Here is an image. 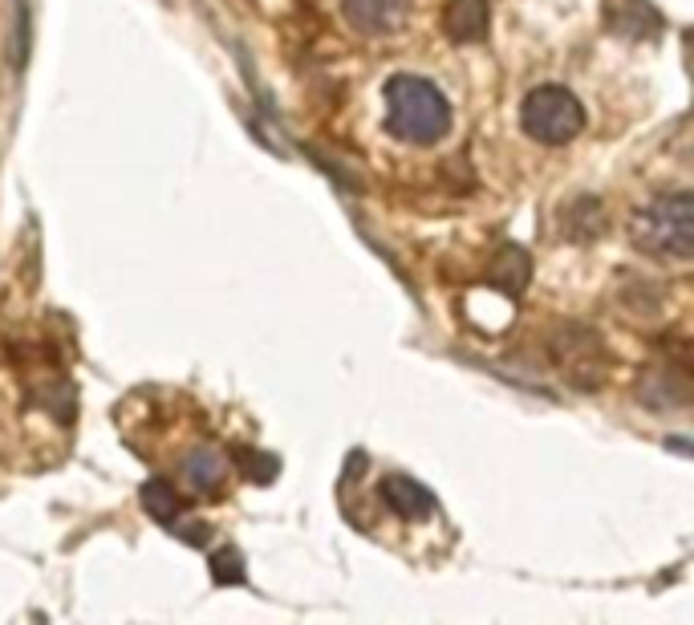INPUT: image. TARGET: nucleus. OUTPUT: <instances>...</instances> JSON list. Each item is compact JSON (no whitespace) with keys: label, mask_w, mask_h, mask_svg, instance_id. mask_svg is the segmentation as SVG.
I'll use <instances>...</instances> for the list:
<instances>
[{"label":"nucleus","mask_w":694,"mask_h":625,"mask_svg":"<svg viewBox=\"0 0 694 625\" xmlns=\"http://www.w3.org/2000/svg\"><path fill=\"white\" fill-rule=\"evenodd\" d=\"M183 475H187V484L199 491V496H216L228 479V459H223L220 447L211 443H199L192 455L183 459Z\"/></svg>","instance_id":"6e6552de"},{"label":"nucleus","mask_w":694,"mask_h":625,"mask_svg":"<svg viewBox=\"0 0 694 625\" xmlns=\"http://www.w3.org/2000/svg\"><path fill=\"white\" fill-rule=\"evenodd\" d=\"M386 130L394 139L431 147L451 130V102L435 82L415 73H394L386 82Z\"/></svg>","instance_id":"f257e3e1"},{"label":"nucleus","mask_w":694,"mask_h":625,"mask_svg":"<svg viewBox=\"0 0 694 625\" xmlns=\"http://www.w3.org/2000/svg\"><path fill=\"white\" fill-rule=\"evenodd\" d=\"M139 496H142V508H147V516H154L159 524H175V520L183 516L180 491H175V484H167V479H147Z\"/></svg>","instance_id":"ddd939ff"},{"label":"nucleus","mask_w":694,"mask_h":625,"mask_svg":"<svg viewBox=\"0 0 694 625\" xmlns=\"http://www.w3.org/2000/svg\"><path fill=\"white\" fill-rule=\"evenodd\" d=\"M520 126L541 147H565L585 130V106L565 85H536L520 106Z\"/></svg>","instance_id":"7ed1b4c3"},{"label":"nucleus","mask_w":694,"mask_h":625,"mask_svg":"<svg viewBox=\"0 0 694 625\" xmlns=\"http://www.w3.org/2000/svg\"><path fill=\"white\" fill-rule=\"evenodd\" d=\"M560 228L569 232V240H593L605 232V208L601 199H577L569 211H560Z\"/></svg>","instance_id":"f8f14e48"},{"label":"nucleus","mask_w":694,"mask_h":625,"mask_svg":"<svg viewBox=\"0 0 694 625\" xmlns=\"http://www.w3.org/2000/svg\"><path fill=\"white\" fill-rule=\"evenodd\" d=\"M528 277H532V256L520 244H504L496 252V261H491V285L500 292H508V297H520Z\"/></svg>","instance_id":"9d476101"},{"label":"nucleus","mask_w":694,"mask_h":625,"mask_svg":"<svg viewBox=\"0 0 694 625\" xmlns=\"http://www.w3.org/2000/svg\"><path fill=\"white\" fill-rule=\"evenodd\" d=\"M342 16L366 37H382L403 25L406 0H342Z\"/></svg>","instance_id":"423d86ee"},{"label":"nucleus","mask_w":694,"mask_h":625,"mask_svg":"<svg viewBox=\"0 0 694 625\" xmlns=\"http://www.w3.org/2000/svg\"><path fill=\"white\" fill-rule=\"evenodd\" d=\"M487 21H491V16H487V0H451L443 13L447 37L459 45L479 42L487 33Z\"/></svg>","instance_id":"1a4fd4ad"},{"label":"nucleus","mask_w":694,"mask_h":625,"mask_svg":"<svg viewBox=\"0 0 694 625\" xmlns=\"http://www.w3.org/2000/svg\"><path fill=\"white\" fill-rule=\"evenodd\" d=\"M634 248L658 261H686L694 252V195L674 192L658 195L629 223Z\"/></svg>","instance_id":"f03ea898"},{"label":"nucleus","mask_w":694,"mask_h":625,"mask_svg":"<svg viewBox=\"0 0 694 625\" xmlns=\"http://www.w3.org/2000/svg\"><path fill=\"white\" fill-rule=\"evenodd\" d=\"M378 496L386 500V508L394 516H403V520H427L435 512V496L427 487L410 479V475H386L382 484H378Z\"/></svg>","instance_id":"0eeeda50"},{"label":"nucleus","mask_w":694,"mask_h":625,"mask_svg":"<svg viewBox=\"0 0 694 625\" xmlns=\"http://www.w3.org/2000/svg\"><path fill=\"white\" fill-rule=\"evenodd\" d=\"M211 577H216V585H240L244 581V556L236 548H220L211 556Z\"/></svg>","instance_id":"4468645a"},{"label":"nucleus","mask_w":694,"mask_h":625,"mask_svg":"<svg viewBox=\"0 0 694 625\" xmlns=\"http://www.w3.org/2000/svg\"><path fill=\"white\" fill-rule=\"evenodd\" d=\"M610 25L625 37H653L662 21L646 0H610Z\"/></svg>","instance_id":"9b49d317"},{"label":"nucleus","mask_w":694,"mask_h":625,"mask_svg":"<svg viewBox=\"0 0 694 625\" xmlns=\"http://www.w3.org/2000/svg\"><path fill=\"white\" fill-rule=\"evenodd\" d=\"M638 398L650 410H682L691 403V378H686L682 366H670V361L650 366L638 382Z\"/></svg>","instance_id":"39448f33"},{"label":"nucleus","mask_w":694,"mask_h":625,"mask_svg":"<svg viewBox=\"0 0 694 625\" xmlns=\"http://www.w3.org/2000/svg\"><path fill=\"white\" fill-rule=\"evenodd\" d=\"M553 354H556L560 374H569L577 386H598L601 378H605V366H610L601 337L593 334V329H585V325H565V329H556Z\"/></svg>","instance_id":"20e7f679"}]
</instances>
